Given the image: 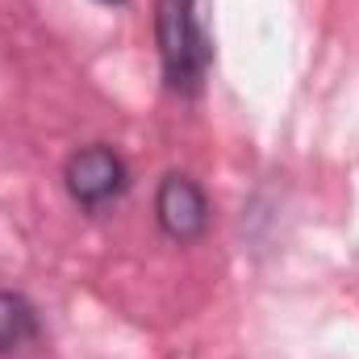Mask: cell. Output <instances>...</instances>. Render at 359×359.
I'll use <instances>...</instances> for the list:
<instances>
[{
	"label": "cell",
	"instance_id": "obj_1",
	"mask_svg": "<svg viewBox=\"0 0 359 359\" xmlns=\"http://www.w3.org/2000/svg\"><path fill=\"white\" fill-rule=\"evenodd\" d=\"M155 46L163 84L176 96H196L213 67V42L201 25L196 0H155Z\"/></svg>",
	"mask_w": 359,
	"mask_h": 359
},
{
	"label": "cell",
	"instance_id": "obj_2",
	"mask_svg": "<svg viewBox=\"0 0 359 359\" xmlns=\"http://www.w3.org/2000/svg\"><path fill=\"white\" fill-rule=\"evenodd\" d=\"M130 180H134L130 163L109 142H88L63 163V188L84 213H100V209L117 205L130 192Z\"/></svg>",
	"mask_w": 359,
	"mask_h": 359
},
{
	"label": "cell",
	"instance_id": "obj_3",
	"mask_svg": "<svg viewBox=\"0 0 359 359\" xmlns=\"http://www.w3.org/2000/svg\"><path fill=\"white\" fill-rule=\"evenodd\" d=\"M155 222H159L163 238H172L180 247L205 238L213 226V209H209L205 188L188 172H168L155 188Z\"/></svg>",
	"mask_w": 359,
	"mask_h": 359
},
{
	"label": "cell",
	"instance_id": "obj_5",
	"mask_svg": "<svg viewBox=\"0 0 359 359\" xmlns=\"http://www.w3.org/2000/svg\"><path fill=\"white\" fill-rule=\"evenodd\" d=\"M100 4H126V0H100Z\"/></svg>",
	"mask_w": 359,
	"mask_h": 359
},
{
	"label": "cell",
	"instance_id": "obj_4",
	"mask_svg": "<svg viewBox=\"0 0 359 359\" xmlns=\"http://www.w3.org/2000/svg\"><path fill=\"white\" fill-rule=\"evenodd\" d=\"M38 339H42L38 305L17 288H0V359H13L38 347Z\"/></svg>",
	"mask_w": 359,
	"mask_h": 359
}]
</instances>
